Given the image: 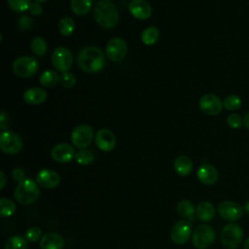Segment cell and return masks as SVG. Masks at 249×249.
<instances>
[{"label":"cell","mask_w":249,"mask_h":249,"mask_svg":"<svg viewBox=\"0 0 249 249\" xmlns=\"http://www.w3.org/2000/svg\"><path fill=\"white\" fill-rule=\"evenodd\" d=\"M106 55L111 61H121L124 58L127 53V45L125 41L120 37H115L109 40L106 45Z\"/></svg>","instance_id":"obj_10"},{"label":"cell","mask_w":249,"mask_h":249,"mask_svg":"<svg viewBox=\"0 0 249 249\" xmlns=\"http://www.w3.org/2000/svg\"><path fill=\"white\" fill-rule=\"evenodd\" d=\"M75 150L68 143H58L54 145L51 151L53 160L59 163H65L75 158Z\"/></svg>","instance_id":"obj_14"},{"label":"cell","mask_w":249,"mask_h":249,"mask_svg":"<svg viewBox=\"0 0 249 249\" xmlns=\"http://www.w3.org/2000/svg\"><path fill=\"white\" fill-rule=\"evenodd\" d=\"M243 249H249V236H248V237L245 239V241H244Z\"/></svg>","instance_id":"obj_43"},{"label":"cell","mask_w":249,"mask_h":249,"mask_svg":"<svg viewBox=\"0 0 249 249\" xmlns=\"http://www.w3.org/2000/svg\"><path fill=\"white\" fill-rule=\"evenodd\" d=\"M75 160L81 165H88V164H90L93 161L94 156L90 151L86 150V149H82V150H80L76 153Z\"/></svg>","instance_id":"obj_32"},{"label":"cell","mask_w":249,"mask_h":249,"mask_svg":"<svg viewBox=\"0 0 249 249\" xmlns=\"http://www.w3.org/2000/svg\"><path fill=\"white\" fill-rule=\"evenodd\" d=\"M243 124L245 127L249 128V112L245 114L244 118H243Z\"/></svg>","instance_id":"obj_42"},{"label":"cell","mask_w":249,"mask_h":249,"mask_svg":"<svg viewBox=\"0 0 249 249\" xmlns=\"http://www.w3.org/2000/svg\"><path fill=\"white\" fill-rule=\"evenodd\" d=\"M192 231V225L188 220H180L174 224L170 231V237L172 241L178 245L185 244L191 234Z\"/></svg>","instance_id":"obj_12"},{"label":"cell","mask_w":249,"mask_h":249,"mask_svg":"<svg viewBox=\"0 0 249 249\" xmlns=\"http://www.w3.org/2000/svg\"><path fill=\"white\" fill-rule=\"evenodd\" d=\"M53 66L60 72L68 71L73 64L72 53L65 47L56 48L51 56Z\"/></svg>","instance_id":"obj_9"},{"label":"cell","mask_w":249,"mask_h":249,"mask_svg":"<svg viewBox=\"0 0 249 249\" xmlns=\"http://www.w3.org/2000/svg\"><path fill=\"white\" fill-rule=\"evenodd\" d=\"M9 7L18 13L24 12L29 9V6L31 5L30 0H7Z\"/></svg>","instance_id":"obj_33"},{"label":"cell","mask_w":249,"mask_h":249,"mask_svg":"<svg viewBox=\"0 0 249 249\" xmlns=\"http://www.w3.org/2000/svg\"><path fill=\"white\" fill-rule=\"evenodd\" d=\"M47 91L41 88H30L23 92V99L31 105H38L47 99Z\"/></svg>","instance_id":"obj_20"},{"label":"cell","mask_w":249,"mask_h":249,"mask_svg":"<svg viewBox=\"0 0 249 249\" xmlns=\"http://www.w3.org/2000/svg\"><path fill=\"white\" fill-rule=\"evenodd\" d=\"M94 141L98 149L103 152H110L116 146V137L114 133L107 128L99 129L95 134Z\"/></svg>","instance_id":"obj_15"},{"label":"cell","mask_w":249,"mask_h":249,"mask_svg":"<svg viewBox=\"0 0 249 249\" xmlns=\"http://www.w3.org/2000/svg\"><path fill=\"white\" fill-rule=\"evenodd\" d=\"M13 72L21 78L32 77L38 71L39 63L32 56H19L13 62Z\"/></svg>","instance_id":"obj_6"},{"label":"cell","mask_w":249,"mask_h":249,"mask_svg":"<svg viewBox=\"0 0 249 249\" xmlns=\"http://www.w3.org/2000/svg\"><path fill=\"white\" fill-rule=\"evenodd\" d=\"M176 210H177V213L183 217V218H187L188 221H193L194 218H195V214H196V209H195V206L193 205V203L188 200V199H183V200H180L178 203H177V206H176Z\"/></svg>","instance_id":"obj_23"},{"label":"cell","mask_w":249,"mask_h":249,"mask_svg":"<svg viewBox=\"0 0 249 249\" xmlns=\"http://www.w3.org/2000/svg\"><path fill=\"white\" fill-rule=\"evenodd\" d=\"M28 11L30 12L31 15L33 16H40L42 13H43V8L42 6L40 5V3H31V5L29 6V9Z\"/></svg>","instance_id":"obj_38"},{"label":"cell","mask_w":249,"mask_h":249,"mask_svg":"<svg viewBox=\"0 0 249 249\" xmlns=\"http://www.w3.org/2000/svg\"><path fill=\"white\" fill-rule=\"evenodd\" d=\"M7 121H8V116H7V114H6L4 111H2V112H1V115H0V127H1V129L4 130V131H6L7 128H8V123H7Z\"/></svg>","instance_id":"obj_40"},{"label":"cell","mask_w":249,"mask_h":249,"mask_svg":"<svg viewBox=\"0 0 249 249\" xmlns=\"http://www.w3.org/2000/svg\"><path fill=\"white\" fill-rule=\"evenodd\" d=\"M42 231L39 227H31L29 228L26 231H25V238L27 241L30 242H36L39 239H41L42 237Z\"/></svg>","instance_id":"obj_35"},{"label":"cell","mask_w":249,"mask_h":249,"mask_svg":"<svg viewBox=\"0 0 249 249\" xmlns=\"http://www.w3.org/2000/svg\"><path fill=\"white\" fill-rule=\"evenodd\" d=\"M243 239V230L237 224L226 225L221 231V242L227 249H236Z\"/></svg>","instance_id":"obj_5"},{"label":"cell","mask_w":249,"mask_h":249,"mask_svg":"<svg viewBox=\"0 0 249 249\" xmlns=\"http://www.w3.org/2000/svg\"><path fill=\"white\" fill-rule=\"evenodd\" d=\"M174 169L177 174L187 176L193 171V162L187 156H179L174 160Z\"/></svg>","instance_id":"obj_22"},{"label":"cell","mask_w":249,"mask_h":249,"mask_svg":"<svg viewBox=\"0 0 249 249\" xmlns=\"http://www.w3.org/2000/svg\"><path fill=\"white\" fill-rule=\"evenodd\" d=\"M40 196V190L35 181L30 178H25L19 182L15 190L14 196L16 200L23 205L34 203Z\"/></svg>","instance_id":"obj_3"},{"label":"cell","mask_w":249,"mask_h":249,"mask_svg":"<svg viewBox=\"0 0 249 249\" xmlns=\"http://www.w3.org/2000/svg\"><path fill=\"white\" fill-rule=\"evenodd\" d=\"M18 24L21 30H27L32 26V18L28 16H22L19 18Z\"/></svg>","instance_id":"obj_37"},{"label":"cell","mask_w":249,"mask_h":249,"mask_svg":"<svg viewBox=\"0 0 249 249\" xmlns=\"http://www.w3.org/2000/svg\"><path fill=\"white\" fill-rule=\"evenodd\" d=\"M27 240L20 235L11 236L5 243V249H27Z\"/></svg>","instance_id":"obj_28"},{"label":"cell","mask_w":249,"mask_h":249,"mask_svg":"<svg viewBox=\"0 0 249 249\" xmlns=\"http://www.w3.org/2000/svg\"><path fill=\"white\" fill-rule=\"evenodd\" d=\"M198 105L200 110L208 116H216L220 114L224 107L222 100L212 93L202 95L199 99Z\"/></svg>","instance_id":"obj_13"},{"label":"cell","mask_w":249,"mask_h":249,"mask_svg":"<svg viewBox=\"0 0 249 249\" xmlns=\"http://www.w3.org/2000/svg\"><path fill=\"white\" fill-rule=\"evenodd\" d=\"M197 179L203 185H213L217 182L219 178V174L217 169L208 163H204L200 165L196 171Z\"/></svg>","instance_id":"obj_18"},{"label":"cell","mask_w":249,"mask_h":249,"mask_svg":"<svg viewBox=\"0 0 249 249\" xmlns=\"http://www.w3.org/2000/svg\"><path fill=\"white\" fill-rule=\"evenodd\" d=\"M106 1H110V2H111V1H113V0H106Z\"/></svg>","instance_id":"obj_45"},{"label":"cell","mask_w":249,"mask_h":249,"mask_svg":"<svg viewBox=\"0 0 249 249\" xmlns=\"http://www.w3.org/2000/svg\"><path fill=\"white\" fill-rule=\"evenodd\" d=\"M23 146L21 137L13 131L6 130L3 131L0 135V149L2 152L14 155L18 153Z\"/></svg>","instance_id":"obj_8"},{"label":"cell","mask_w":249,"mask_h":249,"mask_svg":"<svg viewBox=\"0 0 249 249\" xmlns=\"http://www.w3.org/2000/svg\"><path fill=\"white\" fill-rule=\"evenodd\" d=\"M160 37V30L156 26H149L143 30L141 34V41L147 46L154 45Z\"/></svg>","instance_id":"obj_26"},{"label":"cell","mask_w":249,"mask_h":249,"mask_svg":"<svg viewBox=\"0 0 249 249\" xmlns=\"http://www.w3.org/2000/svg\"><path fill=\"white\" fill-rule=\"evenodd\" d=\"M45 1H47V0H34V2H36V3H43Z\"/></svg>","instance_id":"obj_44"},{"label":"cell","mask_w":249,"mask_h":249,"mask_svg":"<svg viewBox=\"0 0 249 249\" xmlns=\"http://www.w3.org/2000/svg\"><path fill=\"white\" fill-rule=\"evenodd\" d=\"M75 29V21L70 17L62 18L58 22V30L61 35L68 37L71 36Z\"/></svg>","instance_id":"obj_27"},{"label":"cell","mask_w":249,"mask_h":249,"mask_svg":"<svg viewBox=\"0 0 249 249\" xmlns=\"http://www.w3.org/2000/svg\"><path fill=\"white\" fill-rule=\"evenodd\" d=\"M37 183L45 189H54L60 183V177L58 173L52 169H41L36 175Z\"/></svg>","instance_id":"obj_17"},{"label":"cell","mask_w":249,"mask_h":249,"mask_svg":"<svg viewBox=\"0 0 249 249\" xmlns=\"http://www.w3.org/2000/svg\"><path fill=\"white\" fill-rule=\"evenodd\" d=\"M30 48L35 55L43 56L47 53L48 46L45 39L42 37H35L30 43Z\"/></svg>","instance_id":"obj_29"},{"label":"cell","mask_w":249,"mask_h":249,"mask_svg":"<svg viewBox=\"0 0 249 249\" xmlns=\"http://www.w3.org/2000/svg\"><path fill=\"white\" fill-rule=\"evenodd\" d=\"M128 11L137 19H147L152 15V7L146 0H131L128 4Z\"/></svg>","instance_id":"obj_16"},{"label":"cell","mask_w":249,"mask_h":249,"mask_svg":"<svg viewBox=\"0 0 249 249\" xmlns=\"http://www.w3.org/2000/svg\"><path fill=\"white\" fill-rule=\"evenodd\" d=\"M40 247L41 249H63L64 239L58 233L48 232L40 239Z\"/></svg>","instance_id":"obj_19"},{"label":"cell","mask_w":249,"mask_h":249,"mask_svg":"<svg viewBox=\"0 0 249 249\" xmlns=\"http://www.w3.org/2000/svg\"><path fill=\"white\" fill-rule=\"evenodd\" d=\"M77 64L87 73H96L105 66L103 52L97 47L89 46L82 49L77 55Z\"/></svg>","instance_id":"obj_1"},{"label":"cell","mask_w":249,"mask_h":249,"mask_svg":"<svg viewBox=\"0 0 249 249\" xmlns=\"http://www.w3.org/2000/svg\"><path fill=\"white\" fill-rule=\"evenodd\" d=\"M215 231L208 225L197 226L192 233V243L196 249H206L215 241Z\"/></svg>","instance_id":"obj_4"},{"label":"cell","mask_w":249,"mask_h":249,"mask_svg":"<svg viewBox=\"0 0 249 249\" xmlns=\"http://www.w3.org/2000/svg\"><path fill=\"white\" fill-rule=\"evenodd\" d=\"M12 177H13V179H14L15 181H18V182L19 183V182H21L22 180L25 179V178H24V171H23L21 168L17 167V168H15V169H13V171H12Z\"/></svg>","instance_id":"obj_39"},{"label":"cell","mask_w":249,"mask_h":249,"mask_svg":"<svg viewBox=\"0 0 249 249\" xmlns=\"http://www.w3.org/2000/svg\"><path fill=\"white\" fill-rule=\"evenodd\" d=\"M215 215V208L209 201H201L196 208V216L202 222L211 221Z\"/></svg>","instance_id":"obj_21"},{"label":"cell","mask_w":249,"mask_h":249,"mask_svg":"<svg viewBox=\"0 0 249 249\" xmlns=\"http://www.w3.org/2000/svg\"><path fill=\"white\" fill-rule=\"evenodd\" d=\"M16 211V204L13 200L2 197L0 199V214L3 217H9L13 215Z\"/></svg>","instance_id":"obj_30"},{"label":"cell","mask_w":249,"mask_h":249,"mask_svg":"<svg viewBox=\"0 0 249 249\" xmlns=\"http://www.w3.org/2000/svg\"><path fill=\"white\" fill-rule=\"evenodd\" d=\"M93 139V129L89 124L77 125L71 132V142L79 149H86Z\"/></svg>","instance_id":"obj_7"},{"label":"cell","mask_w":249,"mask_h":249,"mask_svg":"<svg viewBox=\"0 0 249 249\" xmlns=\"http://www.w3.org/2000/svg\"><path fill=\"white\" fill-rule=\"evenodd\" d=\"M218 212L224 220L234 222L242 217L243 208L234 201L224 200L218 205Z\"/></svg>","instance_id":"obj_11"},{"label":"cell","mask_w":249,"mask_h":249,"mask_svg":"<svg viewBox=\"0 0 249 249\" xmlns=\"http://www.w3.org/2000/svg\"><path fill=\"white\" fill-rule=\"evenodd\" d=\"M70 6L75 15L84 16L90 11L92 0H71Z\"/></svg>","instance_id":"obj_25"},{"label":"cell","mask_w":249,"mask_h":249,"mask_svg":"<svg viewBox=\"0 0 249 249\" xmlns=\"http://www.w3.org/2000/svg\"><path fill=\"white\" fill-rule=\"evenodd\" d=\"M0 177H1V185H0V190H3L5 185H6V176L3 171H0Z\"/></svg>","instance_id":"obj_41"},{"label":"cell","mask_w":249,"mask_h":249,"mask_svg":"<svg viewBox=\"0 0 249 249\" xmlns=\"http://www.w3.org/2000/svg\"><path fill=\"white\" fill-rule=\"evenodd\" d=\"M223 105L229 111H235L241 107L242 100L240 99V97L238 95L231 94V95H228L224 99Z\"/></svg>","instance_id":"obj_31"},{"label":"cell","mask_w":249,"mask_h":249,"mask_svg":"<svg viewBox=\"0 0 249 249\" xmlns=\"http://www.w3.org/2000/svg\"><path fill=\"white\" fill-rule=\"evenodd\" d=\"M93 17L98 25L105 29H111L119 21L117 7L110 1L99 0L93 8Z\"/></svg>","instance_id":"obj_2"},{"label":"cell","mask_w":249,"mask_h":249,"mask_svg":"<svg viewBox=\"0 0 249 249\" xmlns=\"http://www.w3.org/2000/svg\"><path fill=\"white\" fill-rule=\"evenodd\" d=\"M227 124L231 128H239L243 124V120L239 115L231 113L227 117Z\"/></svg>","instance_id":"obj_36"},{"label":"cell","mask_w":249,"mask_h":249,"mask_svg":"<svg viewBox=\"0 0 249 249\" xmlns=\"http://www.w3.org/2000/svg\"><path fill=\"white\" fill-rule=\"evenodd\" d=\"M59 83L61 84V86L65 89H70L72 87L75 86L76 84V77L73 73L71 72H62V74L60 75V81Z\"/></svg>","instance_id":"obj_34"},{"label":"cell","mask_w":249,"mask_h":249,"mask_svg":"<svg viewBox=\"0 0 249 249\" xmlns=\"http://www.w3.org/2000/svg\"><path fill=\"white\" fill-rule=\"evenodd\" d=\"M59 81L60 76H58V74L53 70L44 71L39 77L40 84L45 88H53L56 86Z\"/></svg>","instance_id":"obj_24"}]
</instances>
